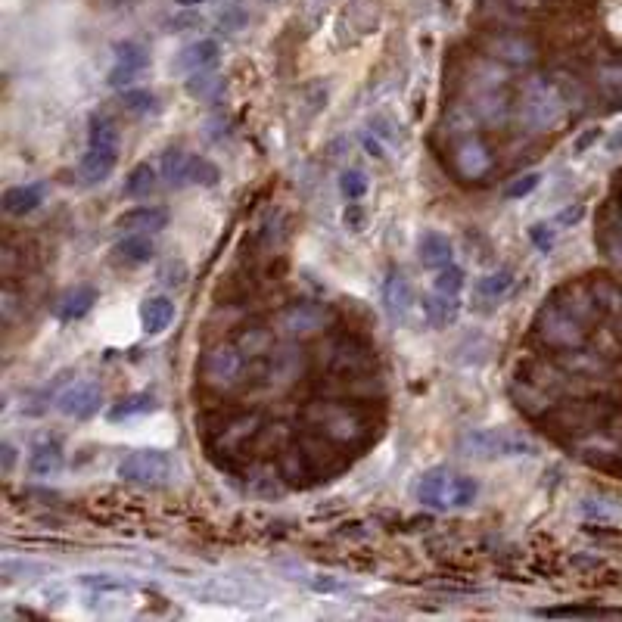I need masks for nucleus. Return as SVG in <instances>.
Returning <instances> with one entry per match:
<instances>
[{"label": "nucleus", "mask_w": 622, "mask_h": 622, "mask_svg": "<svg viewBox=\"0 0 622 622\" xmlns=\"http://www.w3.org/2000/svg\"><path fill=\"white\" fill-rule=\"evenodd\" d=\"M147 66H150L147 47H140L137 41H122L116 44V66L109 69L106 84L109 88H125V84H131Z\"/></svg>", "instance_id": "nucleus-11"}, {"label": "nucleus", "mask_w": 622, "mask_h": 622, "mask_svg": "<svg viewBox=\"0 0 622 622\" xmlns=\"http://www.w3.org/2000/svg\"><path fill=\"white\" fill-rule=\"evenodd\" d=\"M529 240L535 243V249H539V252H551L554 249V231L548 228V224H532V228H529Z\"/></svg>", "instance_id": "nucleus-43"}, {"label": "nucleus", "mask_w": 622, "mask_h": 622, "mask_svg": "<svg viewBox=\"0 0 622 622\" xmlns=\"http://www.w3.org/2000/svg\"><path fill=\"white\" fill-rule=\"evenodd\" d=\"M598 311L601 305L595 293H585V287H567L542 305V311L535 315L532 333L542 346L554 352H573L588 339L591 324L598 321Z\"/></svg>", "instance_id": "nucleus-1"}, {"label": "nucleus", "mask_w": 622, "mask_h": 622, "mask_svg": "<svg viewBox=\"0 0 622 622\" xmlns=\"http://www.w3.org/2000/svg\"><path fill=\"white\" fill-rule=\"evenodd\" d=\"M563 112H567V94H563L554 81H532L526 88V97H523V116L532 128H551Z\"/></svg>", "instance_id": "nucleus-7"}, {"label": "nucleus", "mask_w": 622, "mask_h": 622, "mask_svg": "<svg viewBox=\"0 0 622 622\" xmlns=\"http://www.w3.org/2000/svg\"><path fill=\"white\" fill-rule=\"evenodd\" d=\"M458 451L470 461H507V458H532L539 455V442L511 427H486L467 430L458 436Z\"/></svg>", "instance_id": "nucleus-2"}, {"label": "nucleus", "mask_w": 622, "mask_h": 622, "mask_svg": "<svg viewBox=\"0 0 622 622\" xmlns=\"http://www.w3.org/2000/svg\"><path fill=\"white\" fill-rule=\"evenodd\" d=\"M156 190V172L150 162H137L128 178H125V196H131V200H147V196Z\"/></svg>", "instance_id": "nucleus-32"}, {"label": "nucleus", "mask_w": 622, "mask_h": 622, "mask_svg": "<svg viewBox=\"0 0 622 622\" xmlns=\"http://www.w3.org/2000/svg\"><path fill=\"white\" fill-rule=\"evenodd\" d=\"M175 315H178V308H175L172 299L168 296H150V299H144V305H140V327H144L147 336H159V333H165L168 327H172Z\"/></svg>", "instance_id": "nucleus-22"}, {"label": "nucleus", "mask_w": 622, "mask_h": 622, "mask_svg": "<svg viewBox=\"0 0 622 622\" xmlns=\"http://www.w3.org/2000/svg\"><path fill=\"white\" fill-rule=\"evenodd\" d=\"M330 321V311L327 305L321 302H308V299H299V302H290L280 308L277 315V324L280 330H284L287 336H308V333H318L324 330V324Z\"/></svg>", "instance_id": "nucleus-8"}, {"label": "nucleus", "mask_w": 622, "mask_h": 622, "mask_svg": "<svg viewBox=\"0 0 622 622\" xmlns=\"http://www.w3.org/2000/svg\"><path fill=\"white\" fill-rule=\"evenodd\" d=\"M175 4H178V7H184V10H190V7H200L203 0H175Z\"/></svg>", "instance_id": "nucleus-50"}, {"label": "nucleus", "mask_w": 622, "mask_h": 622, "mask_svg": "<svg viewBox=\"0 0 622 622\" xmlns=\"http://www.w3.org/2000/svg\"><path fill=\"white\" fill-rule=\"evenodd\" d=\"M492 56H498V60L511 63V66H529L535 60V47L526 38L507 35V38L492 41Z\"/></svg>", "instance_id": "nucleus-29"}, {"label": "nucleus", "mask_w": 622, "mask_h": 622, "mask_svg": "<svg viewBox=\"0 0 622 622\" xmlns=\"http://www.w3.org/2000/svg\"><path fill=\"white\" fill-rule=\"evenodd\" d=\"M172 473H175L172 455L159 448H137L119 464V476L131 486H165Z\"/></svg>", "instance_id": "nucleus-6"}, {"label": "nucleus", "mask_w": 622, "mask_h": 622, "mask_svg": "<svg viewBox=\"0 0 622 622\" xmlns=\"http://www.w3.org/2000/svg\"><path fill=\"white\" fill-rule=\"evenodd\" d=\"M13 461H16V448H13V442H4V473L13 470Z\"/></svg>", "instance_id": "nucleus-48"}, {"label": "nucleus", "mask_w": 622, "mask_h": 622, "mask_svg": "<svg viewBox=\"0 0 622 622\" xmlns=\"http://www.w3.org/2000/svg\"><path fill=\"white\" fill-rule=\"evenodd\" d=\"M84 588H91V591H131V582L128 579H122V576H109V573H84L81 579H78Z\"/></svg>", "instance_id": "nucleus-40"}, {"label": "nucleus", "mask_w": 622, "mask_h": 622, "mask_svg": "<svg viewBox=\"0 0 622 622\" xmlns=\"http://www.w3.org/2000/svg\"><path fill=\"white\" fill-rule=\"evenodd\" d=\"M601 88L613 103H622V66L601 69Z\"/></svg>", "instance_id": "nucleus-42"}, {"label": "nucleus", "mask_w": 622, "mask_h": 622, "mask_svg": "<svg viewBox=\"0 0 622 622\" xmlns=\"http://www.w3.org/2000/svg\"><path fill=\"white\" fill-rule=\"evenodd\" d=\"M119 165V147H88L81 165H78V178L84 187H97L103 184Z\"/></svg>", "instance_id": "nucleus-17"}, {"label": "nucleus", "mask_w": 622, "mask_h": 622, "mask_svg": "<svg viewBox=\"0 0 622 622\" xmlns=\"http://www.w3.org/2000/svg\"><path fill=\"white\" fill-rule=\"evenodd\" d=\"M97 305V287L91 284H81V287H72L60 305H56V318H60L63 324H72V321H81L91 315V308Z\"/></svg>", "instance_id": "nucleus-24"}, {"label": "nucleus", "mask_w": 622, "mask_h": 622, "mask_svg": "<svg viewBox=\"0 0 622 622\" xmlns=\"http://www.w3.org/2000/svg\"><path fill=\"white\" fill-rule=\"evenodd\" d=\"M100 402H103V392L97 383H75L56 399V408L72 420H91L100 411Z\"/></svg>", "instance_id": "nucleus-13"}, {"label": "nucleus", "mask_w": 622, "mask_h": 622, "mask_svg": "<svg viewBox=\"0 0 622 622\" xmlns=\"http://www.w3.org/2000/svg\"><path fill=\"white\" fill-rule=\"evenodd\" d=\"M224 88V78L221 75H215V72H193L190 78H187V84H184V91L193 97V100H209V97H215L218 91Z\"/></svg>", "instance_id": "nucleus-34"}, {"label": "nucleus", "mask_w": 622, "mask_h": 622, "mask_svg": "<svg viewBox=\"0 0 622 622\" xmlns=\"http://www.w3.org/2000/svg\"><path fill=\"white\" fill-rule=\"evenodd\" d=\"M380 19H383L380 0H349L343 16H339V28H352V41H358L364 35H374Z\"/></svg>", "instance_id": "nucleus-15"}, {"label": "nucleus", "mask_w": 622, "mask_h": 622, "mask_svg": "<svg viewBox=\"0 0 622 622\" xmlns=\"http://www.w3.org/2000/svg\"><path fill=\"white\" fill-rule=\"evenodd\" d=\"M305 374V352L296 343L287 346H274L271 355L265 358V377L274 386H287L296 383Z\"/></svg>", "instance_id": "nucleus-10"}, {"label": "nucleus", "mask_w": 622, "mask_h": 622, "mask_svg": "<svg viewBox=\"0 0 622 622\" xmlns=\"http://www.w3.org/2000/svg\"><path fill=\"white\" fill-rule=\"evenodd\" d=\"M383 308L395 327H408L411 315L417 308V296L408 284V277L402 271H389L386 284H383Z\"/></svg>", "instance_id": "nucleus-9"}, {"label": "nucleus", "mask_w": 622, "mask_h": 622, "mask_svg": "<svg viewBox=\"0 0 622 622\" xmlns=\"http://www.w3.org/2000/svg\"><path fill=\"white\" fill-rule=\"evenodd\" d=\"M539 184H542V175H539V172L520 175V178H514L511 184L504 187V200H523V196H529Z\"/></svg>", "instance_id": "nucleus-41"}, {"label": "nucleus", "mask_w": 622, "mask_h": 622, "mask_svg": "<svg viewBox=\"0 0 622 622\" xmlns=\"http://www.w3.org/2000/svg\"><path fill=\"white\" fill-rule=\"evenodd\" d=\"M237 346H240L252 361H259V358H268V355H271V349H274V336H271L268 327L252 324V327H243V330H240Z\"/></svg>", "instance_id": "nucleus-31"}, {"label": "nucleus", "mask_w": 622, "mask_h": 622, "mask_svg": "<svg viewBox=\"0 0 622 622\" xmlns=\"http://www.w3.org/2000/svg\"><path fill=\"white\" fill-rule=\"evenodd\" d=\"M607 150H610V153H619V150H622V131H619L616 137H610V144H607Z\"/></svg>", "instance_id": "nucleus-49"}, {"label": "nucleus", "mask_w": 622, "mask_h": 622, "mask_svg": "<svg viewBox=\"0 0 622 622\" xmlns=\"http://www.w3.org/2000/svg\"><path fill=\"white\" fill-rule=\"evenodd\" d=\"M63 470V448L56 439H47V442H38L32 448V455H28V473L32 476H56Z\"/></svg>", "instance_id": "nucleus-27"}, {"label": "nucleus", "mask_w": 622, "mask_h": 622, "mask_svg": "<svg viewBox=\"0 0 622 622\" xmlns=\"http://www.w3.org/2000/svg\"><path fill=\"white\" fill-rule=\"evenodd\" d=\"M420 308H423V318H427L430 327L445 330V327H455V321L461 318V296L433 290L420 299Z\"/></svg>", "instance_id": "nucleus-19"}, {"label": "nucleus", "mask_w": 622, "mask_h": 622, "mask_svg": "<svg viewBox=\"0 0 622 622\" xmlns=\"http://www.w3.org/2000/svg\"><path fill=\"white\" fill-rule=\"evenodd\" d=\"M601 137H604V131H601V128H585V131L576 137L573 153H579V156H582V153H588V147H595Z\"/></svg>", "instance_id": "nucleus-45"}, {"label": "nucleus", "mask_w": 622, "mask_h": 622, "mask_svg": "<svg viewBox=\"0 0 622 622\" xmlns=\"http://www.w3.org/2000/svg\"><path fill=\"white\" fill-rule=\"evenodd\" d=\"M361 144H364V150H367V153H371V156L383 159V147L377 144V140H374L371 134H364V137H361Z\"/></svg>", "instance_id": "nucleus-47"}, {"label": "nucleus", "mask_w": 622, "mask_h": 622, "mask_svg": "<svg viewBox=\"0 0 622 622\" xmlns=\"http://www.w3.org/2000/svg\"><path fill=\"white\" fill-rule=\"evenodd\" d=\"M308 420L321 436L339 445H352L367 433V414L358 405L343 402H315L308 408Z\"/></svg>", "instance_id": "nucleus-5"}, {"label": "nucleus", "mask_w": 622, "mask_h": 622, "mask_svg": "<svg viewBox=\"0 0 622 622\" xmlns=\"http://www.w3.org/2000/svg\"><path fill=\"white\" fill-rule=\"evenodd\" d=\"M119 106L128 112V116H150V112H156V109H159L156 94H153V91H147V88L125 91V94L119 97Z\"/></svg>", "instance_id": "nucleus-36"}, {"label": "nucleus", "mask_w": 622, "mask_h": 622, "mask_svg": "<svg viewBox=\"0 0 622 622\" xmlns=\"http://www.w3.org/2000/svg\"><path fill=\"white\" fill-rule=\"evenodd\" d=\"M511 290H514V271L511 268H495V271H489V274H483L476 280L473 296H476V302H486L489 308H498Z\"/></svg>", "instance_id": "nucleus-21"}, {"label": "nucleus", "mask_w": 622, "mask_h": 622, "mask_svg": "<svg viewBox=\"0 0 622 622\" xmlns=\"http://www.w3.org/2000/svg\"><path fill=\"white\" fill-rule=\"evenodd\" d=\"M330 367L336 374L343 377H355V374H364L367 367H371V355H367V346L358 343V339H336L330 346Z\"/></svg>", "instance_id": "nucleus-16"}, {"label": "nucleus", "mask_w": 622, "mask_h": 622, "mask_svg": "<svg viewBox=\"0 0 622 622\" xmlns=\"http://www.w3.org/2000/svg\"><path fill=\"white\" fill-rule=\"evenodd\" d=\"M479 495V483L473 476L445 470V467H433L427 473H420L417 486H414V498L423 507H433V511H464L470 507Z\"/></svg>", "instance_id": "nucleus-3"}, {"label": "nucleus", "mask_w": 622, "mask_h": 622, "mask_svg": "<svg viewBox=\"0 0 622 622\" xmlns=\"http://www.w3.org/2000/svg\"><path fill=\"white\" fill-rule=\"evenodd\" d=\"M343 224L349 231H364V224H367V212H364V206H358V203H349L346 206V212H343Z\"/></svg>", "instance_id": "nucleus-44"}, {"label": "nucleus", "mask_w": 622, "mask_h": 622, "mask_svg": "<svg viewBox=\"0 0 622 622\" xmlns=\"http://www.w3.org/2000/svg\"><path fill=\"white\" fill-rule=\"evenodd\" d=\"M492 153L489 147L483 144V140H464V144L458 147L455 153V165H458V172L464 178H483L489 175V168H492Z\"/></svg>", "instance_id": "nucleus-23"}, {"label": "nucleus", "mask_w": 622, "mask_h": 622, "mask_svg": "<svg viewBox=\"0 0 622 622\" xmlns=\"http://www.w3.org/2000/svg\"><path fill=\"white\" fill-rule=\"evenodd\" d=\"M249 364L252 358L234 343H215L203 352L200 358V380L212 389V392H237L246 377H249Z\"/></svg>", "instance_id": "nucleus-4"}, {"label": "nucleus", "mask_w": 622, "mask_h": 622, "mask_svg": "<svg viewBox=\"0 0 622 622\" xmlns=\"http://www.w3.org/2000/svg\"><path fill=\"white\" fill-rule=\"evenodd\" d=\"M464 287H467V274H464V268H458L455 262L436 271L433 290H442V293H455V296H461V293H464Z\"/></svg>", "instance_id": "nucleus-38"}, {"label": "nucleus", "mask_w": 622, "mask_h": 622, "mask_svg": "<svg viewBox=\"0 0 622 622\" xmlns=\"http://www.w3.org/2000/svg\"><path fill=\"white\" fill-rule=\"evenodd\" d=\"M367 175L364 172H358V168H346L343 175H339V193H343V200H349V203H358L361 196L367 193Z\"/></svg>", "instance_id": "nucleus-39"}, {"label": "nucleus", "mask_w": 622, "mask_h": 622, "mask_svg": "<svg viewBox=\"0 0 622 622\" xmlns=\"http://www.w3.org/2000/svg\"><path fill=\"white\" fill-rule=\"evenodd\" d=\"M196 598H203L206 604H256L252 598V591L237 585V582H228V579H215V582H206V585H196L193 588Z\"/></svg>", "instance_id": "nucleus-25"}, {"label": "nucleus", "mask_w": 622, "mask_h": 622, "mask_svg": "<svg viewBox=\"0 0 622 622\" xmlns=\"http://www.w3.org/2000/svg\"><path fill=\"white\" fill-rule=\"evenodd\" d=\"M259 417L256 414H237L231 420H224V427H218V433L212 436V445L221 448L224 455H237V451H243L252 439L259 436Z\"/></svg>", "instance_id": "nucleus-12"}, {"label": "nucleus", "mask_w": 622, "mask_h": 622, "mask_svg": "<svg viewBox=\"0 0 622 622\" xmlns=\"http://www.w3.org/2000/svg\"><path fill=\"white\" fill-rule=\"evenodd\" d=\"M582 218H585V206L582 203H573V206L557 212V224H563V228H576Z\"/></svg>", "instance_id": "nucleus-46"}, {"label": "nucleus", "mask_w": 622, "mask_h": 622, "mask_svg": "<svg viewBox=\"0 0 622 622\" xmlns=\"http://www.w3.org/2000/svg\"><path fill=\"white\" fill-rule=\"evenodd\" d=\"M417 259L427 271H439L455 262V246H451V240L439 231H423L417 240Z\"/></svg>", "instance_id": "nucleus-20"}, {"label": "nucleus", "mask_w": 622, "mask_h": 622, "mask_svg": "<svg viewBox=\"0 0 622 622\" xmlns=\"http://www.w3.org/2000/svg\"><path fill=\"white\" fill-rule=\"evenodd\" d=\"M44 193L47 187L44 184H19V187H10L4 193V212L7 215H32L41 203H44Z\"/></svg>", "instance_id": "nucleus-26"}, {"label": "nucleus", "mask_w": 622, "mask_h": 622, "mask_svg": "<svg viewBox=\"0 0 622 622\" xmlns=\"http://www.w3.org/2000/svg\"><path fill=\"white\" fill-rule=\"evenodd\" d=\"M221 181V172H218V165L203 159V156H190L187 162V187L196 184V187H215Z\"/></svg>", "instance_id": "nucleus-35"}, {"label": "nucleus", "mask_w": 622, "mask_h": 622, "mask_svg": "<svg viewBox=\"0 0 622 622\" xmlns=\"http://www.w3.org/2000/svg\"><path fill=\"white\" fill-rule=\"evenodd\" d=\"M156 408H159V402H156L153 392H134V395H125V399H119L116 405H112L106 417L112 423H119V420H131V417H140V414H150Z\"/></svg>", "instance_id": "nucleus-30"}, {"label": "nucleus", "mask_w": 622, "mask_h": 622, "mask_svg": "<svg viewBox=\"0 0 622 622\" xmlns=\"http://www.w3.org/2000/svg\"><path fill=\"white\" fill-rule=\"evenodd\" d=\"M88 147H119V128L103 116H91Z\"/></svg>", "instance_id": "nucleus-37"}, {"label": "nucleus", "mask_w": 622, "mask_h": 622, "mask_svg": "<svg viewBox=\"0 0 622 622\" xmlns=\"http://www.w3.org/2000/svg\"><path fill=\"white\" fill-rule=\"evenodd\" d=\"M168 221H172V212L165 206H134L116 218V228L125 234H159L168 228Z\"/></svg>", "instance_id": "nucleus-14"}, {"label": "nucleus", "mask_w": 622, "mask_h": 622, "mask_svg": "<svg viewBox=\"0 0 622 622\" xmlns=\"http://www.w3.org/2000/svg\"><path fill=\"white\" fill-rule=\"evenodd\" d=\"M218 60H221V47H218V41L203 38V41H193V44L181 47L178 56H175V63H172V69H175L178 75H193V72L212 69Z\"/></svg>", "instance_id": "nucleus-18"}, {"label": "nucleus", "mask_w": 622, "mask_h": 622, "mask_svg": "<svg viewBox=\"0 0 622 622\" xmlns=\"http://www.w3.org/2000/svg\"><path fill=\"white\" fill-rule=\"evenodd\" d=\"M187 162H190V156L181 150H168L162 156V178L168 187H175V190L187 187Z\"/></svg>", "instance_id": "nucleus-33"}, {"label": "nucleus", "mask_w": 622, "mask_h": 622, "mask_svg": "<svg viewBox=\"0 0 622 622\" xmlns=\"http://www.w3.org/2000/svg\"><path fill=\"white\" fill-rule=\"evenodd\" d=\"M156 256V246L147 234H131L122 243L112 246V262L122 265H147Z\"/></svg>", "instance_id": "nucleus-28"}]
</instances>
